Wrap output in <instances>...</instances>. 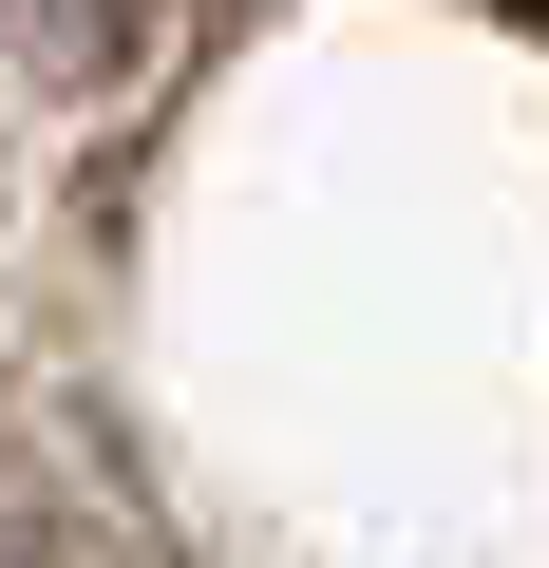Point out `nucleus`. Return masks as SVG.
I'll return each mask as SVG.
<instances>
[{"instance_id": "obj_2", "label": "nucleus", "mask_w": 549, "mask_h": 568, "mask_svg": "<svg viewBox=\"0 0 549 568\" xmlns=\"http://www.w3.org/2000/svg\"><path fill=\"white\" fill-rule=\"evenodd\" d=\"M0 568H95V549L77 530H0Z\"/></svg>"}, {"instance_id": "obj_3", "label": "nucleus", "mask_w": 549, "mask_h": 568, "mask_svg": "<svg viewBox=\"0 0 549 568\" xmlns=\"http://www.w3.org/2000/svg\"><path fill=\"white\" fill-rule=\"evenodd\" d=\"M511 20H549V0H511Z\"/></svg>"}, {"instance_id": "obj_1", "label": "nucleus", "mask_w": 549, "mask_h": 568, "mask_svg": "<svg viewBox=\"0 0 549 568\" xmlns=\"http://www.w3.org/2000/svg\"><path fill=\"white\" fill-rule=\"evenodd\" d=\"M133 39H152V0H0V77L20 95H95V77H133Z\"/></svg>"}]
</instances>
